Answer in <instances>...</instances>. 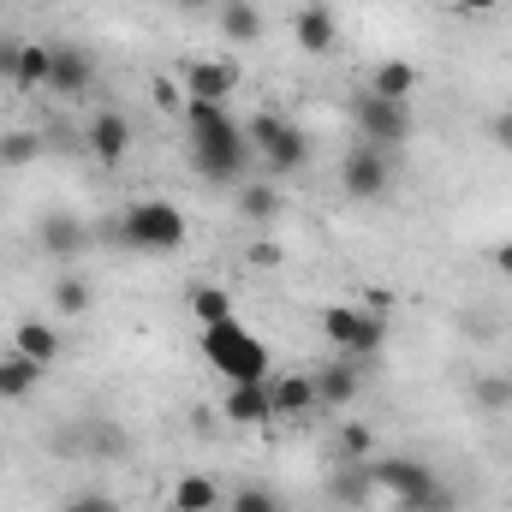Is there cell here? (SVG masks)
Instances as JSON below:
<instances>
[{
  "instance_id": "25",
  "label": "cell",
  "mask_w": 512,
  "mask_h": 512,
  "mask_svg": "<svg viewBox=\"0 0 512 512\" xmlns=\"http://www.w3.org/2000/svg\"><path fill=\"white\" fill-rule=\"evenodd\" d=\"M191 316H197L203 328L233 322V292H227V286H197V292H191Z\"/></svg>"
},
{
  "instance_id": "18",
  "label": "cell",
  "mask_w": 512,
  "mask_h": 512,
  "mask_svg": "<svg viewBox=\"0 0 512 512\" xmlns=\"http://www.w3.org/2000/svg\"><path fill=\"white\" fill-rule=\"evenodd\" d=\"M221 36L239 42V48L262 42V12H256L251 0H221Z\"/></svg>"
},
{
  "instance_id": "29",
  "label": "cell",
  "mask_w": 512,
  "mask_h": 512,
  "mask_svg": "<svg viewBox=\"0 0 512 512\" xmlns=\"http://www.w3.org/2000/svg\"><path fill=\"white\" fill-rule=\"evenodd\" d=\"M280 126H286V120H280L274 108H262V114H256L251 126H245V137H251V155H262V149H268V143L280 137Z\"/></svg>"
},
{
  "instance_id": "26",
  "label": "cell",
  "mask_w": 512,
  "mask_h": 512,
  "mask_svg": "<svg viewBox=\"0 0 512 512\" xmlns=\"http://www.w3.org/2000/svg\"><path fill=\"white\" fill-rule=\"evenodd\" d=\"M239 215L256 221V227L274 221V215H280V191H274V185H245V191H239Z\"/></svg>"
},
{
  "instance_id": "28",
  "label": "cell",
  "mask_w": 512,
  "mask_h": 512,
  "mask_svg": "<svg viewBox=\"0 0 512 512\" xmlns=\"http://www.w3.org/2000/svg\"><path fill=\"white\" fill-rule=\"evenodd\" d=\"M471 399H477L483 411H507L512 405V376H483V382H471Z\"/></svg>"
},
{
  "instance_id": "9",
  "label": "cell",
  "mask_w": 512,
  "mask_h": 512,
  "mask_svg": "<svg viewBox=\"0 0 512 512\" xmlns=\"http://www.w3.org/2000/svg\"><path fill=\"white\" fill-rule=\"evenodd\" d=\"M12 352L48 370V364H60V358H66V334H60L54 322H42V316H30V322H18V328H12Z\"/></svg>"
},
{
  "instance_id": "31",
  "label": "cell",
  "mask_w": 512,
  "mask_h": 512,
  "mask_svg": "<svg viewBox=\"0 0 512 512\" xmlns=\"http://www.w3.org/2000/svg\"><path fill=\"white\" fill-rule=\"evenodd\" d=\"M66 512H120V501H114V495H102V489H84Z\"/></svg>"
},
{
  "instance_id": "38",
  "label": "cell",
  "mask_w": 512,
  "mask_h": 512,
  "mask_svg": "<svg viewBox=\"0 0 512 512\" xmlns=\"http://www.w3.org/2000/svg\"><path fill=\"white\" fill-rule=\"evenodd\" d=\"M489 262H495V274H507V280H512V239H507V245H495Z\"/></svg>"
},
{
  "instance_id": "35",
  "label": "cell",
  "mask_w": 512,
  "mask_h": 512,
  "mask_svg": "<svg viewBox=\"0 0 512 512\" xmlns=\"http://www.w3.org/2000/svg\"><path fill=\"white\" fill-rule=\"evenodd\" d=\"M96 453L120 459V453H126V429H96Z\"/></svg>"
},
{
  "instance_id": "30",
  "label": "cell",
  "mask_w": 512,
  "mask_h": 512,
  "mask_svg": "<svg viewBox=\"0 0 512 512\" xmlns=\"http://www.w3.org/2000/svg\"><path fill=\"white\" fill-rule=\"evenodd\" d=\"M370 489H376V477H370V471H352V477H340V483H334V495H340V501H352V507H364V501H370Z\"/></svg>"
},
{
  "instance_id": "37",
  "label": "cell",
  "mask_w": 512,
  "mask_h": 512,
  "mask_svg": "<svg viewBox=\"0 0 512 512\" xmlns=\"http://www.w3.org/2000/svg\"><path fill=\"white\" fill-rule=\"evenodd\" d=\"M12 72H18V42L0 36V84H12Z\"/></svg>"
},
{
  "instance_id": "8",
  "label": "cell",
  "mask_w": 512,
  "mask_h": 512,
  "mask_svg": "<svg viewBox=\"0 0 512 512\" xmlns=\"http://www.w3.org/2000/svg\"><path fill=\"white\" fill-rule=\"evenodd\" d=\"M179 84H185L191 102H227L239 90V66H227V60H185Z\"/></svg>"
},
{
  "instance_id": "34",
  "label": "cell",
  "mask_w": 512,
  "mask_h": 512,
  "mask_svg": "<svg viewBox=\"0 0 512 512\" xmlns=\"http://www.w3.org/2000/svg\"><path fill=\"white\" fill-rule=\"evenodd\" d=\"M280 262H286L280 245H268V239H256V245H251V268H280Z\"/></svg>"
},
{
  "instance_id": "4",
  "label": "cell",
  "mask_w": 512,
  "mask_h": 512,
  "mask_svg": "<svg viewBox=\"0 0 512 512\" xmlns=\"http://www.w3.org/2000/svg\"><path fill=\"white\" fill-rule=\"evenodd\" d=\"M120 245L143 256H167L185 245V209L161 203V197H143V203H126L120 215Z\"/></svg>"
},
{
  "instance_id": "32",
  "label": "cell",
  "mask_w": 512,
  "mask_h": 512,
  "mask_svg": "<svg viewBox=\"0 0 512 512\" xmlns=\"http://www.w3.org/2000/svg\"><path fill=\"white\" fill-rule=\"evenodd\" d=\"M233 512H280V507H274V495H262V489H239V495H233Z\"/></svg>"
},
{
  "instance_id": "17",
  "label": "cell",
  "mask_w": 512,
  "mask_h": 512,
  "mask_svg": "<svg viewBox=\"0 0 512 512\" xmlns=\"http://www.w3.org/2000/svg\"><path fill=\"white\" fill-rule=\"evenodd\" d=\"M215 507H221V483H215V477L185 471V477L173 483V512H215Z\"/></svg>"
},
{
  "instance_id": "1",
  "label": "cell",
  "mask_w": 512,
  "mask_h": 512,
  "mask_svg": "<svg viewBox=\"0 0 512 512\" xmlns=\"http://www.w3.org/2000/svg\"><path fill=\"white\" fill-rule=\"evenodd\" d=\"M185 126H191L197 173H203L209 185L245 179V167H251V137H245V126H233L227 102H191V96H185Z\"/></svg>"
},
{
  "instance_id": "15",
  "label": "cell",
  "mask_w": 512,
  "mask_h": 512,
  "mask_svg": "<svg viewBox=\"0 0 512 512\" xmlns=\"http://www.w3.org/2000/svg\"><path fill=\"white\" fill-rule=\"evenodd\" d=\"M358 393H364V376L352 370V358H340V364L316 370V405H328V411H346Z\"/></svg>"
},
{
  "instance_id": "5",
  "label": "cell",
  "mask_w": 512,
  "mask_h": 512,
  "mask_svg": "<svg viewBox=\"0 0 512 512\" xmlns=\"http://www.w3.org/2000/svg\"><path fill=\"white\" fill-rule=\"evenodd\" d=\"M370 477H376V489L393 495V507H411V512H429V501L441 495L435 471H429L423 459H411V453H399V459H376Z\"/></svg>"
},
{
  "instance_id": "22",
  "label": "cell",
  "mask_w": 512,
  "mask_h": 512,
  "mask_svg": "<svg viewBox=\"0 0 512 512\" xmlns=\"http://www.w3.org/2000/svg\"><path fill=\"white\" fill-rule=\"evenodd\" d=\"M48 66H54V48H42V42H18L12 90H42V84H48Z\"/></svg>"
},
{
  "instance_id": "16",
  "label": "cell",
  "mask_w": 512,
  "mask_h": 512,
  "mask_svg": "<svg viewBox=\"0 0 512 512\" xmlns=\"http://www.w3.org/2000/svg\"><path fill=\"white\" fill-rule=\"evenodd\" d=\"M292 42H298L304 54H328V48L340 42L334 12H328V6H298V18H292Z\"/></svg>"
},
{
  "instance_id": "40",
  "label": "cell",
  "mask_w": 512,
  "mask_h": 512,
  "mask_svg": "<svg viewBox=\"0 0 512 512\" xmlns=\"http://www.w3.org/2000/svg\"><path fill=\"white\" fill-rule=\"evenodd\" d=\"M173 6H185V12H203V6H215V0H173Z\"/></svg>"
},
{
  "instance_id": "24",
  "label": "cell",
  "mask_w": 512,
  "mask_h": 512,
  "mask_svg": "<svg viewBox=\"0 0 512 512\" xmlns=\"http://www.w3.org/2000/svg\"><path fill=\"white\" fill-rule=\"evenodd\" d=\"M42 161V137L36 131H0V167L18 173V167H36Z\"/></svg>"
},
{
  "instance_id": "6",
  "label": "cell",
  "mask_w": 512,
  "mask_h": 512,
  "mask_svg": "<svg viewBox=\"0 0 512 512\" xmlns=\"http://www.w3.org/2000/svg\"><path fill=\"white\" fill-rule=\"evenodd\" d=\"M352 114H358V131L376 143V149H405L411 143V108L405 102H382V96H358L352 102Z\"/></svg>"
},
{
  "instance_id": "20",
  "label": "cell",
  "mask_w": 512,
  "mask_h": 512,
  "mask_svg": "<svg viewBox=\"0 0 512 512\" xmlns=\"http://www.w3.org/2000/svg\"><path fill=\"white\" fill-rule=\"evenodd\" d=\"M42 382V364L18 358V352H0V399H30Z\"/></svg>"
},
{
  "instance_id": "27",
  "label": "cell",
  "mask_w": 512,
  "mask_h": 512,
  "mask_svg": "<svg viewBox=\"0 0 512 512\" xmlns=\"http://www.w3.org/2000/svg\"><path fill=\"white\" fill-rule=\"evenodd\" d=\"M370 447H376V429L352 417V423L340 429V459H346V465H358V459H370Z\"/></svg>"
},
{
  "instance_id": "11",
  "label": "cell",
  "mask_w": 512,
  "mask_h": 512,
  "mask_svg": "<svg viewBox=\"0 0 512 512\" xmlns=\"http://www.w3.org/2000/svg\"><path fill=\"white\" fill-rule=\"evenodd\" d=\"M84 143H90V155H96L102 167H120V161L131 155V120L108 108V114H96V120H90Z\"/></svg>"
},
{
  "instance_id": "2",
  "label": "cell",
  "mask_w": 512,
  "mask_h": 512,
  "mask_svg": "<svg viewBox=\"0 0 512 512\" xmlns=\"http://www.w3.org/2000/svg\"><path fill=\"white\" fill-rule=\"evenodd\" d=\"M203 358H209L227 382H268V346H262V334H251L239 316L203 328Z\"/></svg>"
},
{
  "instance_id": "7",
  "label": "cell",
  "mask_w": 512,
  "mask_h": 512,
  "mask_svg": "<svg viewBox=\"0 0 512 512\" xmlns=\"http://www.w3.org/2000/svg\"><path fill=\"white\" fill-rule=\"evenodd\" d=\"M387 179H393V161H387V149H376V143L352 149V155H346V167H340V185H346V197H358V203L382 197Z\"/></svg>"
},
{
  "instance_id": "39",
  "label": "cell",
  "mask_w": 512,
  "mask_h": 512,
  "mask_svg": "<svg viewBox=\"0 0 512 512\" xmlns=\"http://www.w3.org/2000/svg\"><path fill=\"white\" fill-rule=\"evenodd\" d=\"M453 6H459V12H465V18H483V12H495V6H501V0H453Z\"/></svg>"
},
{
  "instance_id": "23",
  "label": "cell",
  "mask_w": 512,
  "mask_h": 512,
  "mask_svg": "<svg viewBox=\"0 0 512 512\" xmlns=\"http://www.w3.org/2000/svg\"><path fill=\"white\" fill-rule=\"evenodd\" d=\"M90 304H96V292H90V280L84 274H60L54 280V310L72 322V316H90Z\"/></svg>"
},
{
  "instance_id": "33",
  "label": "cell",
  "mask_w": 512,
  "mask_h": 512,
  "mask_svg": "<svg viewBox=\"0 0 512 512\" xmlns=\"http://www.w3.org/2000/svg\"><path fill=\"white\" fill-rule=\"evenodd\" d=\"M155 108H167V114H185V96H179V84H167V78H155Z\"/></svg>"
},
{
  "instance_id": "19",
  "label": "cell",
  "mask_w": 512,
  "mask_h": 512,
  "mask_svg": "<svg viewBox=\"0 0 512 512\" xmlns=\"http://www.w3.org/2000/svg\"><path fill=\"white\" fill-rule=\"evenodd\" d=\"M411 90H417V66L411 60H382L376 78H370V96H382V102H411Z\"/></svg>"
},
{
  "instance_id": "3",
  "label": "cell",
  "mask_w": 512,
  "mask_h": 512,
  "mask_svg": "<svg viewBox=\"0 0 512 512\" xmlns=\"http://www.w3.org/2000/svg\"><path fill=\"white\" fill-rule=\"evenodd\" d=\"M316 322L340 358H376L387 346V310H370V304H322Z\"/></svg>"
},
{
  "instance_id": "21",
  "label": "cell",
  "mask_w": 512,
  "mask_h": 512,
  "mask_svg": "<svg viewBox=\"0 0 512 512\" xmlns=\"http://www.w3.org/2000/svg\"><path fill=\"white\" fill-rule=\"evenodd\" d=\"M268 387H274V417L316 411V376H286V382H268Z\"/></svg>"
},
{
  "instance_id": "10",
  "label": "cell",
  "mask_w": 512,
  "mask_h": 512,
  "mask_svg": "<svg viewBox=\"0 0 512 512\" xmlns=\"http://www.w3.org/2000/svg\"><path fill=\"white\" fill-rule=\"evenodd\" d=\"M221 417L239 429H262L274 417V387L268 382H233V393L221 399Z\"/></svg>"
},
{
  "instance_id": "12",
  "label": "cell",
  "mask_w": 512,
  "mask_h": 512,
  "mask_svg": "<svg viewBox=\"0 0 512 512\" xmlns=\"http://www.w3.org/2000/svg\"><path fill=\"white\" fill-rule=\"evenodd\" d=\"M96 84V60L84 48H54V66H48V90L54 96H84Z\"/></svg>"
},
{
  "instance_id": "14",
  "label": "cell",
  "mask_w": 512,
  "mask_h": 512,
  "mask_svg": "<svg viewBox=\"0 0 512 512\" xmlns=\"http://www.w3.org/2000/svg\"><path fill=\"white\" fill-rule=\"evenodd\" d=\"M256 161H262V167H268L274 179L298 173V167L310 161V137H304V126H292V120H286V126H280V137H274V143H268V149H262Z\"/></svg>"
},
{
  "instance_id": "36",
  "label": "cell",
  "mask_w": 512,
  "mask_h": 512,
  "mask_svg": "<svg viewBox=\"0 0 512 512\" xmlns=\"http://www.w3.org/2000/svg\"><path fill=\"white\" fill-rule=\"evenodd\" d=\"M489 137H495V149H512V108H501V114L489 120Z\"/></svg>"
},
{
  "instance_id": "13",
  "label": "cell",
  "mask_w": 512,
  "mask_h": 512,
  "mask_svg": "<svg viewBox=\"0 0 512 512\" xmlns=\"http://www.w3.org/2000/svg\"><path fill=\"white\" fill-rule=\"evenodd\" d=\"M36 239H42V251L48 256H84V245H90V233H84V221L78 215H66V209H54V215H42V227H36Z\"/></svg>"
},
{
  "instance_id": "41",
  "label": "cell",
  "mask_w": 512,
  "mask_h": 512,
  "mask_svg": "<svg viewBox=\"0 0 512 512\" xmlns=\"http://www.w3.org/2000/svg\"><path fill=\"white\" fill-rule=\"evenodd\" d=\"M393 512H411V507H393Z\"/></svg>"
}]
</instances>
